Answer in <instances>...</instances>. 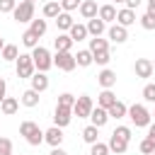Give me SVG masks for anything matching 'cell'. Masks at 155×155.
<instances>
[{"label":"cell","instance_id":"obj_1","mask_svg":"<svg viewBox=\"0 0 155 155\" xmlns=\"http://www.w3.org/2000/svg\"><path fill=\"white\" fill-rule=\"evenodd\" d=\"M19 136H24L29 145H41L44 143V131L34 121H22L19 124Z\"/></svg>","mask_w":155,"mask_h":155},{"label":"cell","instance_id":"obj_2","mask_svg":"<svg viewBox=\"0 0 155 155\" xmlns=\"http://www.w3.org/2000/svg\"><path fill=\"white\" fill-rule=\"evenodd\" d=\"M126 116L131 119V124H133L136 128H140V126H150V121H153L150 111H148L143 104H131L128 111H126Z\"/></svg>","mask_w":155,"mask_h":155},{"label":"cell","instance_id":"obj_3","mask_svg":"<svg viewBox=\"0 0 155 155\" xmlns=\"http://www.w3.org/2000/svg\"><path fill=\"white\" fill-rule=\"evenodd\" d=\"M31 61H34L36 73H46V70L53 65V56H51V53H48V48H44V46L31 48Z\"/></svg>","mask_w":155,"mask_h":155},{"label":"cell","instance_id":"obj_4","mask_svg":"<svg viewBox=\"0 0 155 155\" xmlns=\"http://www.w3.org/2000/svg\"><path fill=\"white\" fill-rule=\"evenodd\" d=\"M12 17H15V22H19V24L31 22V19H34V2H29V0L17 2V7H15V12H12Z\"/></svg>","mask_w":155,"mask_h":155},{"label":"cell","instance_id":"obj_5","mask_svg":"<svg viewBox=\"0 0 155 155\" xmlns=\"http://www.w3.org/2000/svg\"><path fill=\"white\" fill-rule=\"evenodd\" d=\"M15 63H17V78H31L36 73L34 61H31V53H19Z\"/></svg>","mask_w":155,"mask_h":155},{"label":"cell","instance_id":"obj_6","mask_svg":"<svg viewBox=\"0 0 155 155\" xmlns=\"http://www.w3.org/2000/svg\"><path fill=\"white\" fill-rule=\"evenodd\" d=\"M94 109V104H92V97H87V94H80V97H75V104H73V114L78 116V119H90V111Z\"/></svg>","mask_w":155,"mask_h":155},{"label":"cell","instance_id":"obj_7","mask_svg":"<svg viewBox=\"0 0 155 155\" xmlns=\"http://www.w3.org/2000/svg\"><path fill=\"white\" fill-rule=\"evenodd\" d=\"M53 65L58 68V70H63V73H70V70H75V56L70 53V51H63V53H56L53 56Z\"/></svg>","mask_w":155,"mask_h":155},{"label":"cell","instance_id":"obj_8","mask_svg":"<svg viewBox=\"0 0 155 155\" xmlns=\"http://www.w3.org/2000/svg\"><path fill=\"white\" fill-rule=\"evenodd\" d=\"M73 119V109H65V107H58L56 104V111H53V126L58 128H65Z\"/></svg>","mask_w":155,"mask_h":155},{"label":"cell","instance_id":"obj_9","mask_svg":"<svg viewBox=\"0 0 155 155\" xmlns=\"http://www.w3.org/2000/svg\"><path fill=\"white\" fill-rule=\"evenodd\" d=\"M44 140H46L51 148H61V143H63V131H61L58 126H51L48 131H44Z\"/></svg>","mask_w":155,"mask_h":155},{"label":"cell","instance_id":"obj_10","mask_svg":"<svg viewBox=\"0 0 155 155\" xmlns=\"http://www.w3.org/2000/svg\"><path fill=\"white\" fill-rule=\"evenodd\" d=\"M133 70H136V78H150L155 73L153 70V61H148V58H138L136 65H133Z\"/></svg>","mask_w":155,"mask_h":155},{"label":"cell","instance_id":"obj_11","mask_svg":"<svg viewBox=\"0 0 155 155\" xmlns=\"http://www.w3.org/2000/svg\"><path fill=\"white\" fill-rule=\"evenodd\" d=\"M107 34H109V39H111L114 44H124V41L128 39V31H126V27H121V24H111V27L107 29Z\"/></svg>","mask_w":155,"mask_h":155},{"label":"cell","instance_id":"obj_12","mask_svg":"<svg viewBox=\"0 0 155 155\" xmlns=\"http://www.w3.org/2000/svg\"><path fill=\"white\" fill-rule=\"evenodd\" d=\"M29 80H31V90L39 92V94L48 90V75H46V73H34Z\"/></svg>","mask_w":155,"mask_h":155},{"label":"cell","instance_id":"obj_13","mask_svg":"<svg viewBox=\"0 0 155 155\" xmlns=\"http://www.w3.org/2000/svg\"><path fill=\"white\" fill-rule=\"evenodd\" d=\"M97 82H99L104 90H111V87L116 85V73H114V70H109V68H104V70L97 75Z\"/></svg>","mask_w":155,"mask_h":155},{"label":"cell","instance_id":"obj_14","mask_svg":"<svg viewBox=\"0 0 155 155\" xmlns=\"http://www.w3.org/2000/svg\"><path fill=\"white\" fill-rule=\"evenodd\" d=\"M90 121H92V126L102 128V126L109 121V114H107V109H102V107H94V109L90 111Z\"/></svg>","mask_w":155,"mask_h":155},{"label":"cell","instance_id":"obj_15","mask_svg":"<svg viewBox=\"0 0 155 155\" xmlns=\"http://www.w3.org/2000/svg\"><path fill=\"white\" fill-rule=\"evenodd\" d=\"M78 10H80V15H82L85 19H92V17H97V12H99V7H97L94 0H82Z\"/></svg>","mask_w":155,"mask_h":155},{"label":"cell","instance_id":"obj_16","mask_svg":"<svg viewBox=\"0 0 155 155\" xmlns=\"http://www.w3.org/2000/svg\"><path fill=\"white\" fill-rule=\"evenodd\" d=\"M133 22H136V10L124 7V10L116 12V24H121V27H131Z\"/></svg>","mask_w":155,"mask_h":155},{"label":"cell","instance_id":"obj_17","mask_svg":"<svg viewBox=\"0 0 155 155\" xmlns=\"http://www.w3.org/2000/svg\"><path fill=\"white\" fill-rule=\"evenodd\" d=\"M85 27H87V34H90V36H102V34H104V29H107V24H104L99 17L87 19V24H85Z\"/></svg>","mask_w":155,"mask_h":155},{"label":"cell","instance_id":"obj_18","mask_svg":"<svg viewBox=\"0 0 155 155\" xmlns=\"http://www.w3.org/2000/svg\"><path fill=\"white\" fill-rule=\"evenodd\" d=\"M73 39L68 36V34H58L56 39H53V48H56V53H63V51H70L73 48Z\"/></svg>","mask_w":155,"mask_h":155},{"label":"cell","instance_id":"obj_19","mask_svg":"<svg viewBox=\"0 0 155 155\" xmlns=\"http://www.w3.org/2000/svg\"><path fill=\"white\" fill-rule=\"evenodd\" d=\"M17 109H19V99H15V97H5V99L0 102V111H2L5 116L17 114Z\"/></svg>","mask_w":155,"mask_h":155},{"label":"cell","instance_id":"obj_20","mask_svg":"<svg viewBox=\"0 0 155 155\" xmlns=\"http://www.w3.org/2000/svg\"><path fill=\"white\" fill-rule=\"evenodd\" d=\"M107 145H109V150H111V153H116V155H124V153L128 150V143H126L124 138L114 136V133H111V138H109V143H107Z\"/></svg>","mask_w":155,"mask_h":155},{"label":"cell","instance_id":"obj_21","mask_svg":"<svg viewBox=\"0 0 155 155\" xmlns=\"http://www.w3.org/2000/svg\"><path fill=\"white\" fill-rule=\"evenodd\" d=\"M97 17H99L104 24L116 22V7H114V5H102V7H99V12H97Z\"/></svg>","mask_w":155,"mask_h":155},{"label":"cell","instance_id":"obj_22","mask_svg":"<svg viewBox=\"0 0 155 155\" xmlns=\"http://www.w3.org/2000/svg\"><path fill=\"white\" fill-rule=\"evenodd\" d=\"M102 51H109V41L102 39V36H92L90 39V53H102Z\"/></svg>","mask_w":155,"mask_h":155},{"label":"cell","instance_id":"obj_23","mask_svg":"<svg viewBox=\"0 0 155 155\" xmlns=\"http://www.w3.org/2000/svg\"><path fill=\"white\" fill-rule=\"evenodd\" d=\"M126 111H128V107H126L124 102H119V99H116V102H114V104L107 109L109 119H124V116H126Z\"/></svg>","mask_w":155,"mask_h":155},{"label":"cell","instance_id":"obj_24","mask_svg":"<svg viewBox=\"0 0 155 155\" xmlns=\"http://www.w3.org/2000/svg\"><path fill=\"white\" fill-rule=\"evenodd\" d=\"M73 24H75V19L70 17V12H61V15L56 17V27H58L61 31H70Z\"/></svg>","mask_w":155,"mask_h":155},{"label":"cell","instance_id":"obj_25","mask_svg":"<svg viewBox=\"0 0 155 155\" xmlns=\"http://www.w3.org/2000/svg\"><path fill=\"white\" fill-rule=\"evenodd\" d=\"M19 102H22L24 107H29V109H31V107H36V104H39V92H34V90L29 87V90H24V92H22Z\"/></svg>","mask_w":155,"mask_h":155},{"label":"cell","instance_id":"obj_26","mask_svg":"<svg viewBox=\"0 0 155 155\" xmlns=\"http://www.w3.org/2000/svg\"><path fill=\"white\" fill-rule=\"evenodd\" d=\"M114 102H116V94L111 90H102V94L97 97V107H102V109H109Z\"/></svg>","mask_w":155,"mask_h":155},{"label":"cell","instance_id":"obj_27","mask_svg":"<svg viewBox=\"0 0 155 155\" xmlns=\"http://www.w3.org/2000/svg\"><path fill=\"white\" fill-rule=\"evenodd\" d=\"M61 12H63V10H61V2H56V0H51V2L44 5V17H46V19H56Z\"/></svg>","mask_w":155,"mask_h":155},{"label":"cell","instance_id":"obj_28","mask_svg":"<svg viewBox=\"0 0 155 155\" xmlns=\"http://www.w3.org/2000/svg\"><path fill=\"white\" fill-rule=\"evenodd\" d=\"M68 36H70L73 41H82V39H87V27H85V24H78V22H75V24L70 27Z\"/></svg>","mask_w":155,"mask_h":155},{"label":"cell","instance_id":"obj_29","mask_svg":"<svg viewBox=\"0 0 155 155\" xmlns=\"http://www.w3.org/2000/svg\"><path fill=\"white\" fill-rule=\"evenodd\" d=\"M17 56H19V51H17L15 44H5L2 51H0V58L2 61H17Z\"/></svg>","mask_w":155,"mask_h":155},{"label":"cell","instance_id":"obj_30","mask_svg":"<svg viewBox=\"0 0 155 155\" xmlns=\"http://www.w3.org/2000/svg\"><path fill=\"white\" fill-rule=\"evenodd\" d=\"M75 63H78L80 68H87V65H92V53H90V48H82V51H78V53H75Z\"/></svg>","mask_w":155,"mask_h":155},{"label":"cell","instance_id":"obj_31","mask_svg":"<svg viewBox=\"0 0 155 155\" xmlns=\"http://www.w3.org/2000/svg\"><path fill=\"white\" fill-rule=\"evenodd\" d=\"M22 44H24L27 48H36V46H39V36H36L31 29H27V31L22 34Z\"/></svg>","mask_w":155,"mask_h":155},{"label":"cell","instance_id":"obj_32","mask_svg":"<svg viewBox=\"0 0 155 155\" xmlns=\"http://www.w3.org/2000/svg\"><path fill=\"white\" fill-rule=\"evenodd\" d=\"M97 131H99V128H97V126H92V124H90V126H85V131H82V140H85V143H90V145H92V143H97V136H99Z\"/></svg>","mask_w":155,"mask_h":155},{"label":"cell","instance_id":"obj_33","mask_svg":"<svg viewBox=\"0 0 155 155\" xmlns=\"http://www.w3.org/2000/svg\"><path fill=\"white\" fill-rule=\"evenodd\" d=\"M29 29H31V31H34V34H36V36L41 39V36L46 34L48 24H46V19H31V27H29Z\"/></svg>","mask_w":155,"mask_h":155},{"label":"cell","instance_id":"obj_34","mask_svg":"<svg viewBox=\"0 0 155 155\" xmlns=\"http://www.w3.org/2000/svg\"><path fill=\"white\" fill-rule=\"evenodd\" d=\"M140 27H143V29H148V31H150V29H155V10H148V12L140 17Z\"/></svg>","mask_w":155,"mask_h":155},{"label":"cell","instance_id":"obj_35","mask_svg":"<svg viewBox=\"0 0 155 155\" xmlns=\"http://www.w3.org/2000/svg\"><path fill=\"white\" fill-rule=\"evenodd\" d=\"M73 104H75V97H73L70 92H63V94H58V107L73 109Z\"/></svg>","mask_w":155,"mask_h":155},{"label":"cell","instance_id":"obj_36","mask_svg":"<svg viewBox=\"0 0 155 155\" xmlns=\"http://www.w3.org/2000/svg\"><path fill=\"white\" fill-rule=\"evenodd\" d=\"M90 155H109V145L107 143H92L90 145Z\"/></svg>","mask_w":155,"mask_h":155},{"label":"cell","instance_id":"obj_37","mask_svg":"<svg viewBox=\"0 0 155 155\" xmlns=\"http://www.w3.org/2000/svg\"><path fill=\"white\" fill-rule=\"evenodd\" d=\"M15 7H17V0H0V15H12L15 12Z\"/></svg>","mask_w":155,"mask_h":155},{"label":"cell","instance_id":"obj_38","mask_svg":"<svg viewBox=\"0 0 155 155\" xmlns=\"http://www.w3.org/2000/svg\"><path fill=\"white\" fill-rule=\"evenodd\" d=\"M109 61H111L109 51H102V53H94V56H92V63H97V65H107Z\"/></svg>","mask_w":155,"mask_h":155},{"label":"cell","instance_id":"obj_39","mask_svg":"<svg viewBox=\"0 0 155 155\" xmlns=\"http://www.w3.org/2000/svg\"><path fill=\"white\" fill-rule=\"evenodd\" d=\"M80 2H82V0H61V10H63V12H73V10L80 7Z\"/></svg>","mask_w":155,"mask_h":155},{"label":"cell","instance_id":"obj_40","mask_svg":"<svg viewBox=\"0 0 155 155\" xmlns=\"http://www.w3.org/2000/svg\"><path fill=\"white\" fill-rule=\"evenodd\" d=\"M114 136H119V138H124V140L128 143V140H131V128H128V126H116V128H114Z\"/></svg>","mask_w":155,"mask_h":155},{"label":"cell","instance_id":"obj_41","mask_svg":"<svg viewBox=\"0 0 155 155\" xmlns=\"http://www.w3.org/2000/svg\"><path fill=\"white\" fill-rule=\"evenodd\" d=\"M140 153H143V155H153V153H155V143H153L150 138L140 140Z\"/></svg>","mask_w":155,"mask_h":155},{"label":"cell","instance_id":"obj_42","mask_svg":"<svg viewBox=\"0 0 155 155\" xmlns=\"http://www.w3.org/2000/svg\"><path fill=\"white\" fill-rule=\"evenodd\" d=\"M0 155H12V140L0 136Z\"/></svg>","mask_w":155,"mask_h":155},{"label":"cell","instance_id":"obj_43","mask_svg":"<svg viewBox=\"0 0 155 155\" xmlns=\"http://www.w3.org/2000/svg\"><path fill=\"white\" fill-rule=\"evenodd\" d=\"M143 99H145V102H155V85H153V82L143 87Z\"/></svg>","mask_w":155,"mask_h":155},{"label":"cell","instance_id":"obj_44","mask_svg":"<svg viewBox=\"0 0 155 155\" xmlns=\"http://www.w3.org/2000/svg\"><path fill=\"white\" fill-rule=\"evenodd\" d=\"M7 97V82H5V78H0V102Z\"/></svg>","mask_w":155,"mask_h":155},{"label":"cell","instance_id":"obj_45","mask_svg":"<svg viewBox=\"0 0 155 155\" xmlns=\"http://www.w3.org/2000/svg\"><path fill=\"white\" fill-rule=\"evenodd\" d=\"M140 2H143V0H126V7H128V10H136Z\"/></svg>","mask_w":155,"mask_h":155},{"label":"cell","instance_id":"obj_46","mask_svg":"<svg viewBox=\"0 0 155 155\" xmlns=\"http://www.w3.org/2000/svg\"><path fill=\"white\" fill-rule=\"evenodd\" d=\"M148 138L155 143V124H153V121H150V126H148Z\"/></svg>","mask_w":155,"mask_h":155},{"label":"cell","instance_id":"obj_47","mask_svg":"<svg viewBox=\"0 0 155 155\" xmlns=\"http://www.w3.org/2000/svg\"><path fill=\"white\" fill-rule=\"evenodd\" d=\"M48 155H68V153H65L63 148H51V153H48Z\"/></svg>","mask_w":155,"mask_h":155},{"label":"cell","instance_id":"obj_48","mask_svg":"<svg viewBox=\"0 0 155 155\" xmlns=\"http://www.w3.org/2000/svg\"><path fill=\"white\" fill-rule=\"evenodd\" d=\"M148 10H155V0H148Z\"/></svg>","mask_w":155,"mask_h":155},{"label":"cell","instance_id":"obj_49","mask_svg":"<svg viewBox=\"0 0 155 155\" xmlns=\"http://www.w3.org/2000/svg\"><path fill=\"white\" fill-rule=\"evenodd\" d=\"M2 46H5V41H2V36H0V51H2Z\"/></svg>","mask_w":155,"mask_h":155},{"label":"cell","instance_id":"obj_50","mask_svg":"<svg viewBox=\"0 0 155 155\" xmlns=\"http://www.w3.org/2000/svg\"><path fill=\"white\" fill-rule=\"evenodd\" d=\"M114 2H116V5H119V2H126V0H114Z\"/></svg>","mask_w":155,"mask_h":155},{"label":"cell","instance_id":"obj_51","mask_svg":"<svg viewBox=\"0 0 155 155\" xmlns=\"http://www.w3.org/2000/svg\"><path fill=\"white\" fill-rule=\"evenodd\" d=\"M153 70H155V61H153Z\"/></svg>","mask_w":155,"mask_h":155},{"label":"cell","instance_id":"obj_52","mask_svg":"<svg viewBox=\"0 0 155 155\" xmlns=\"http://www.w3.org/2000/svg\"><path fill=\"white\" fill-rule=\"evenodd\" d=\"M150 116H155V114H150Z\"/></svg>","mask_w":155,"mask_h":155},{"label":"cell","instance_id":"obj_53","mask_svg":"<svg viewBox=\"0 0 155 155\" xmlns=\"http://www.w3.org/2000/svg\"><path fill=\"white\" fill-rule=\"evenodd\" d=\"M29 2H34V0H29Z\"/></svg>","mask_w":155,"mask_h":155},{"label":"cell","instance_id":"obj_54","mask_svg":"<svg viewBox=\"0 0 155 155\" xmlns=\"http://www.w3.org/2000/svg\"><path fill=\"white\" fill-rule=\"evenodd\" d=\"M153 155H155V153H153Z\"/></svg>","mask_w":155,"mask_h":155}]
</instances>
